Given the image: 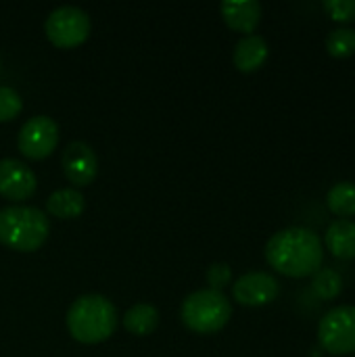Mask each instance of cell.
<instances>
[{
	"instance_id": "1",
	"label": "cell",
	"mask_w": 355,
	"mask_h": 357,
	"mask_svg": "<svg viewBox=\"0 0 355 357\" xmlns=\"http://www.w3.org/2000/svg\"><path fill=\"white\" fill-rule=\"evenodd\" d=\"M266 259L270 268L289 278L314 276L324 261V245L320 236L301 226L276 232L266 245Z\"/></svg>"
},
{
	"instance_id": "2",
	"label": "cell",
	"mask_w": 355,
	"mask_h": 357,
	"mask_svg": "<svg viewBox=\"0 0 355 357\" xmlns=\"http://www.w3.org/2000/svg\"><path fill=\"white\" fill-rule=\"evenodd\" d=\"M117 328V310L103 295H82L67 312L69 335L84 345L107 341Z\"/></svg>"
},
{
	"instance_id": "3",
	"label": "cell",
	"mask_w": 355,
	"mask_h": 357,
	"mask_svg": "<svg viewBox=\"0 0 355 357\" xmlns=\"http://www.w3.org/2000/svg\"><path fill=\"white\" fill-rule=\"evenodd\" d=\"M50 234V220L38 207L8 205L0 209V245L31 253L38 251Z\"/></svg>"
},
{
	"instance_id": "4",
	"label": "cell",
	"mask_w": 355,
	"mask_h": 357,
	"mask_svg": "<svg viewBox=\"0 0 355 357\" xmlns=\"http://www.w3.org/2000/svg\"><path fill=\"white\" fill-rule=\"evenodd\" d=\"M232 316V305L222 291L201 289L190 293L180 307V318L186 328L197 335L220 333Z\"/></svg>"
},
{
	"instance_id": "5",
	"label": "cell",
	"mask_w": 355,
	"mask_h": 357,
	"mask_svg": "<svg viewBox=\"0 0 355 357\" xmlns=\"http://www.w3.org/2000/svg\"><path fill=\"white\" fill-rule=\"evenodd\" d=\"M90 17L77 6L54 8L44 23L46 38L56 48H75L84 44L90 36Z\"/></svg>"
},
{
	"instance_id": "6",
	"label": "cell",
	"mask_w": 355,
	"mask_h": 357,
	"mask_svg": "<svg viewBox=\"0 0 355 357\" xmlns=\"http://www.w3.org/2000/svg\"><path fill=\"white\" fill-rule=\"evenodd\" d=\"M318 339L324 351L347 356L355 351V305L328 310L318 324Z\"/></svg>"
},
{
	"instance_id": "7",
	"label": "cell",
	"mask_w": 355,
	"mask_h": 357,
	"mask_svg": "<svg viewBox=\"0 0 355 357\" xmlns=\"http://www.w3.org/2000/svg\"><path fill=\"white\" fill-rule=\"evenodd\" d=\"M56 144H59V126L48 115L29 117L19 130L17 146L25 159L42 161L52 155Z\"/></svg>"
},
{
	"instance_id": "8",
	"label": "cell",
	"mask_w": 355,
	"mask_h": 357,
	"mask_svg": "<svg viewBox=\"0 0 355 357\" xmlns=\"http://www.w3.org/2000/svg\"><path fill=\"white\" fill-rule=\"evenodd\" d=\"M38 178L29 165L19 159H0V197L13 203H21L33 197Z\"/></svg>"
},
{
	"instance_id": "9",
	"label": "cell",
	"mask_w": 355,
	"mask_h": 357,
	"mask_svg": "<svg viewBox=\"0 0 355 357\" xmlns=\"http://www.w3.org/2000/svg\"><path fill=\"white\" fill-rule=\"evenodd\" d=\"M280 293L278 280L268 272H249L232 284V297L245 307H262L272 303Z\"/></svg>"
},
{
	"instance_id": "10",
	"label": "cell",
	"mask_w": 355,
	"mask_h": 357,
	"mask_svg": "<svg viewBox=\"0 0 355 357\" xmlns=\"http://www.w3.org/2000/svg\"><path fill=\"white\" fill-rule=\"evenodd\" d=\"M63 172L69 184L75 186V190L92 184L98 174V159L92 146L82 140L69 142L63 151Z\"/></svg>"
},
{
	"instance_id": "11",
	"label": "cell",
	"mask_w": 355,
	"mask_h": 357,
	"mask_svg": "<svg viewBox=\"0 0 355 357\" xmlns=\"http://www.w3.org/2000/svg\"><path fill=\"white\" fill-rule=\"evenodd\" d=\"M226 25L234 31L251 36L262 21V4L257 0H226L220 4Z\"/></svg>"
},
{
	"instance_id": "12",
	"label": "cell",
	"mask_w": 355,
	"mask_h": 357,
	"mask_svg": "<svg viewBox=\"0 0 355 357\" xmlns=\"http://www.w3.org/2000/svg\"><path fill=\"white\" fill-rule=\"evenodd\" d=\"M268 42L257 36V33H251V36H245L236 42L234 46V54H232V61H234V67L243 73H253L257 71L266 59H268Z\"/></svg>"
},
{
	"instance_id": "13",
	"label": "cell",
	"mask_w": 355,
	"mask_h": 357,
	"mask_svg": "<svg viewBox=\"0 0 355 357\" xmlns=\"http://www.w3.org/2000/svg\"><path fill=\"white\" fill-rule=\"evenodd\" d=\"M324 245L331 255L337 259H355V222L354 220H335L324 234Z\"/></svg>"
},
{
	"instance_id": "14",
	"label": "cell",
	"mask_w": 355,
	"mask_h": 357,
	"mask_svg": "<svg viewBox=\"0 0 355 357\" xmlns=\"http://www.w3.org/2000/svg\"><path fill=\"white\" fill-rule=\"evenodd\" d=\"M86 199L75 188H61L52 192L46 201V211L59 220H75L84 213Z\"/></svg>"
},
{
	"instance_id": "15",
	"label": "cell",
	"mask_w": 355,
	"mask_h": 357,
	"mask_svg": "<svg viewBox=\"0 0 355 357\" xmlns=\"http://www.w3.org/2000/svg\"><path fill=\"white\" fill-rule=\"evenodd\" d=\"M123 326L130 335L136 337L153 335L159 326V312L149 303H136L123 314Z\"/></svg>"
},
{
	"instance_id": "16",
	"label": "cell",
	"mask_w": 355,
	"mask_h": 357,
	"mask_svg": "<svg viewBox=\"0 0 355 357\" xmlns=\"http://www.w3.org/2000/svg\"><path fill=\"white\" fill-rule=\"evenodd\" d=\"M326 205L335 215H339V220H349L355 215L354 182H337L326 195Z\"/></svg>"
},
{
	"instance_id": "17",
	"label": "cell",
	"mask_w": 355,
	"mask_h": 357,
	"mask_svg": "<svg viewBox=\"0 0 355 357\" xmlns=\"http://www.w3.org/2000/svg\"><path fill=\"white\" fill-rule=\"evenodd\" d=\"M343 291V278L331 270V268H320L316 274H314V293L324 299V301H331V299H337Z\"/></svg>"
},
{
	"instance_id": "18",
	"label": "cell",
	"mask_w": 355,
	"mask_h": 357,
	"mask_svg": "<svg viewBox=\"0 0 355 357\" xmlns=\"http://www.w3.org/2000/svg\"><path fill=\"white\" fill-rule=\"evenodd\" d=\"M326 50L328 54L337 59H347L355 52V29L352 27H337L326 38Z\"/></svg>"
},
{
	"instance_id": "19",
	"label": "cell",
	"mask_w": 355,
	"mask_h": 357,
	"mask_svg": "<svg viewBox=\"0 0 355 357\" xmlns=\"http://www.w3.org/2000/svg\"><path fill=\"white\" fill-rule=\"evenodd\" d=\"M23 109V100L19 92L10 86H0V123L13 121Z\"/></svg>"
},
{
	"instance_id": "20",
	"label": "cell",
	"mask_w": 355,
	"mask_h": 357,
	"mask_svg": "<svg viewBox=\"0 0 355 357\" xmlns=\"http://www.w3.org/2000/svg\"><path fill=\"white\" fill-rule=\"evenodd\" d=\"M324 8L339 23L355 21V0H326Z\"/></svg>"
},
{
	"instance_id": "21",
	"label": "cell",
	"mask_w": 355,
	"mask_h": 357,
	"mask_svg": "<svg viewBox=\"0 0 355 357\" xmlns=\"http://www.w3.org/2000/svg\"><path fill=\"white\" fill-rule=\"evenodd\" d=\"M207 282L209 289L213 291H222L224 287H228L232 282V270L228 264H213L207 270Z\"/></svg>"
},
{
	"instance_id": "22",
	"label": "cell",
	"mask_w": 355,
	"mask_h": 357,
	"mask_svg": "<svg viewBox=\"0 0 355 357\" xmlns=\"http://www.w3.org/2000/svg\"><path fill=\"white\" fill-rule=\"evenodd\" d=\"M0 69H2V63H0Z\"/></svg>"
}]
</instances>
